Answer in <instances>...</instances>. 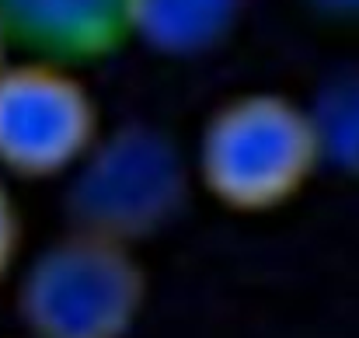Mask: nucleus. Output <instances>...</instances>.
Masks as SVG:
<instances>
[{
    "label": "nucleus",
    "instance_id": "nucleus-8",
    "mask_svg": "<svg viewBox=\"0 0 359 338\" xmlns=\"http://www.w3.org/2000/svg\"><path fill=\"white\" fill-rule=\"evenodd\" d=\"M21 241H25V224H21V206L11 192V182L0 175V283L11 279L21 258Z\"/></svg>",
    "mask_w": 359,
    "mask_h": 338
},
{
    "label": "nucleus",
    "instance_id": "nucleus-6",
    "mask_svg": "<svg viewBox=\"0 0 359 338\" xmlns=\"http://www.w3.org/2000/svg\"><path fill=\"white\" fill-rule=\"evenodd\" d=\"M248 0H136L133 39L164 56H203L224 46Z\"/></svg>",
    "mask_w": 359,
    "mask_h": 338
},
{
    "label": "nucleus",
    "instance_id": "nucleus-10",
    "mask_svg": "<svg viewBox=\"0 0 359 338\" xmlns=\"http://www.w3.org/2000/svg\"><path fill=\"white\" fill-rule=\"evenodd\" d=\"M7 53H11V42H7V35H4V28H0V67L7 63Z\"/></svg>",
    "mask_w": 359,
    "mask_h": 338
},
{
    "label": "nucleus",
    "instance_id": "nucleus-1",
    "mask_svg": "<svg viewBox=\"0 0 359 338\" xmlns=\"http://www.w3.org/2000/svg\"><path fill=\"white\" fill-rule=\"evenodd\" d=\"M189 168L224 210L272 213L325 164L307 105L283 91H244L210 112Z\"/></svg>",
    "mask_w": 359,
    "mask_h": 338
},
{
    "label": "nucleus",
    "instance_id": "nucleus-7",
    "mask_svg": "<svg viewBox=\"0 0 359 338\" xmlns=\"http://www.w3.org/2000/svg\"><path fill=\"white\" fill-rule=\"evenodd\" d=\"M321 164L359 178V67L335 74L307 105Z\"/></svg>",
    "mask_w": 359,
    "mask_h": 338
},
{
    "label": "nucleus",
    "instance_id": "nucleus-2",
    "mask_svg": "<svg viewBox=\"0 0 359 338\" xmlns=\"http://www.w3.org/2000/svg\"><path fill=\"white\" fill-rule=\"evenodd\" d=\"M147 269L133 244L70 230L18 276V314L35 338H126L147 307Z\"/></svg>",
    "mask_w": 359,
    "mask_h": 338
},
{
    "label": "nucleus",
    "instance_id": "nucleus-9",
    "mask_svg": "<svg viewBox=\"0 0 359 338\" xmlns=\"http://www.w3.org/2000/svg\"><path fill=\"white\" fill-rule=\"evenodd\" d=\"M311 4L332 18H359V0H311Z\"/></svg>",
    "mask_w": 359,
    "mask_h": 338
},
{
    "label": "nucleus",
    "instance_id": "nucleus-5",
    "mask_svg": "<svg viewBox=\"0 0 359 338\" xmlns=\"http://www.w3.org/2000/svg\"><path fill=\"white\" fill-rule=\"evenodd\" d=\"M136 0H0L11 49L60 67L105 60L133 42Z\"/></svg>",
    "mask_w": 359,
    "mask_h": 338
},
{
    "label": "nucleus",
    "instance_id": "nucleus-3",
    "mask_svg": "<svg viewBox=\"0 0 359 338\" xmlns=\"http://www.w3.org/2000/svg\"><path fill=\"white\" fill-rule=\"evenodd\" d=\"M189 178L192 168L164 129L122 126L102 133L70 171L67 210L77 230L136 244L178 217Z\"/></svg>",
    "mask_w": 359,
    "mask_h": 338
},
{
    "label": "nucleus",
    "instance_id": "nucleus-11",
    "mask_svg": "<svg viewBox=\"0 0 359 338\" xmlns=\"http://www.w3.org/2000/svg\"><path fill=\"white\" fill-rule=\"evenodd\" d=\"M21 338H35V335H21Z\"/></svg>",
    "mask_w": 359,
    "mask_h": 338
},
{
    "label": "nucleus",
    "instance_id": "nucleus-4",
    "mask_svg": "<svg viewBox=\"0 0 359 338\" xmlns=\"http://www.w3.org/2000/svg\"><path fill=\"white\" fill-rule=\"evenodd\" d=\"M102 136V109L74 67L18 60L0 67V175L70 178Z\"/></svg>",
    "mask_w": 359,
    "mask_h": 338
}]
</instances>
